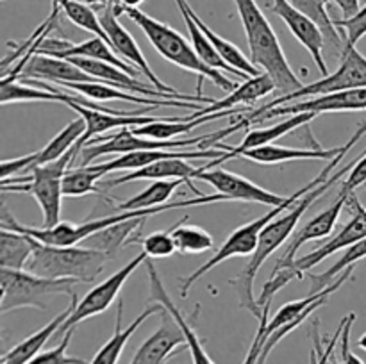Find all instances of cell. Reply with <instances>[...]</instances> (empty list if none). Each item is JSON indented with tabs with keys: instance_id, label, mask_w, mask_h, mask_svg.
I'll return each instance as SVG.
<instances>
[{
	"instance_id": "cell-1",
	"label": "cell",
	"mask_w": 366,
	"mask_h": 364,
	"mask_svg": "<svg viewBox=\"0 0 366 364\" xmlns=\"http://www.w3.org/2000/svg\"><path fill=\"white\" fill-rule=\"evenodd\" d=\"M357 163V159H354L352 163H349L347 166H343L342 170L332 173L331 177L327 178L325 182H322L320 186L313 188L311 191H307L306 195L300 196L292 207H290L288 213H281L275 220H272L267 227L263 228L261 232V238H259V245H257L256 252L250 256V261L247 263V266L243 268L242 273L238 275L236 278H232L231 284L236 288V293H238V300H239V307L243 309L250 310L254 316L259 320L261 313L263 310L259 309L257 305V298L254 295V282H256V275L257 271L261 270V266L264 264V261L279 248V246L285 245L292 234L295 232L297 225H299L300 218L306 214V211L310 209L311 203L317 202L322 195H324L327 189H331L336 182L342 178V175H347L350 170L354 168V164Z\"/></svg>"
},
{
	"instance_id": "cell-2",
	"label": "cell",
	"mask_w": 366,
	"mask_h": 364,
	"mask_svg": "<svg viewBox=\"0 0 366 364\" xmlns=\"http://www.w3.org/2000/svg\"><path fill=\"white\" fill-rule=\"evenodd\" d=\"M225 196L220 193L214 195H202L195 196V198H186L181 202H172L163 203V206L150 207V209H138V211H122L120 214H113V216H104V218H93V220L82 221V223H70V221H59L56 227H27L21 225L14 220L13 214L9 213L6 203L2 202L0 206V228H7V231L14 232H24V234L31 236V238L38 239V241L46 243V245H56V246H75L79 243L84 241L95 232L104 231V228L111 227V225L118 223L124 220H132V218H149L152 214L164 213V211H174L181 209V207H192V206H206V203L213 202H225Z\"/></svg>"
},
{
	"instance_id": "cell-3",
	"label": "cell",
	"mask_w": 366,
	"mask_h": 364,
	"mask_svg": "<svg viewBox=\"0 0 366 364\" xmlns=\"http://www.w3.org/2000/svg\"><path fill=\"white\" fill-rule=\"evenodd\" d=\"M234 6L245 31L252 63L270 75L275 88L282 91L281 96L302 88L304 84L290 66L277 34L256 0H234Z\"/></svg>"
},
{
	"instance_id": "cell-4",
	"label": "cell",
	"mask_w": 366,
	"mask_h": 364,
	"mask_svg": "<svg viewBox=\"0 0 366 364\" xmlns=\"http://www.w3.org/2000/svg\"><path fill=\"white\" fill-rule=\"evenodd\" d=\"M114 11H117L118 16L125 14V16L131 18L142 29L143 34L147 36L150 45L156 49L159 56H163L164 59L170 61L175 66L182 68V70L193 71V74L199 75V86L207 79V81H211L214 86L224 89V91H232V89L238 88V84L229 77H225L220 70L204 63L199 54L195 52L192 43L186 41L184 36L179 31H175V29H172L170 25L163 24V21L156 20L150 14L143 13L139 7L122 6L118 0H114Z\"/></svg>"
},
{
	"instance_id": "cell-5",
	"label": "cell",
	"mask_w": 366,
	"mask_h": 364,
	"mask_svg": "<svg viewBox=\"0 0 366 364\" xmlns=\"http://www.w3.org/2000/svg\"><path fill=\"white\" fill-rule=\"evenodd\" d=\"M31 239L32 257L25 270L39 277L75 278L81 284H92L111 261L106 253L86 246H56Z\"/></svg>"
},
{
	"instance_id": "cell-6",
	"label": "cell",
	"mask_w": 366,
	"mask_h": 364,
	"mask_svg": "<svg viewBox=\"0 0 366 364\" xmlns=\"http://www.w3.org/2000/svg\"><path fill=\"white\" fill-rule=\"evenodd\" d=\"M81 146L75 143L63 157L52 163L41 164L34 168L24 177H11L0 181L2 191L29 193L38 202L43 214V227H56L61 221V200H63V177L71 168V163L77 159Z\"/></svg>"
},
{
	"instance_id": "cell-7",
	"label": "cell",
	"mask_w": 366,
	"mask_h": 364,
	"mask_svg": "<svg viewBox=\"0 0 366 364\" xmlns=\"http://www.w3.org/2000/svg\"><path fill=\"white\" fill-rule=\"evenodd\" d=\"M2 282V296H0V313L7 314L11 310L25 309H49V300L57 295L75 296V285L81 284L75 278H49L39 277L27 270H0Z\"/></svg>"
},
{
	"instance_id": "cell-8",
	"label": "cell",
	"mask_w": 366,
	"mask_h": 364,
	"mask_svg": "<svg viewBox=\"0 0 366 364\" xmlns=\"http://www.w3.org/2000/svg\"><path fill=\"white\" fill-rule=\"evenodd\" d=\"M356 88H366V57L356 49V45L345 43L342 50V61H340V66L335 74L325 75V77L313 82V84L302 86V88L290 93V95L277 96L270 103H264V106H261L254 113H263V111L272 109V107L285 106V103L307 98V96L329 95V93Z\"/></svg>"
},
{
	"instance_id": "cell-9",
	"label": "cell",
	"mask_w": 366,
	"mask_h": 364,
	"mask_svg": "<svg viewBox=\"0 0 366 364\" xmlns=\"http://www.w3.org/2000/svg\"><path fill=\"white\" fill-rule=\"evenodd\" d=\"M99 16H100V21H102L104 29H106L107 36H109V41L111 45H113L114 52H117L122 59L127 61L129 64H132L136 70L142 71L143 77H145L154 88H157L163 93H168V95L175 96V98L179 100H186V102H200V103L214 102L213 98H207V96L199 95V93H197V95H184V93H181L179 89H175L174 86L164 84V82L154 74V70L150 68V64L147 63L145 56H143L142 49H139L138 41L132 38L131 32L120 24V20H118V14L117 11H114V0H109V2L102 7Z\"/></svg>"
},
{
	"instance_id": "cell-10",
	"label": "cell",
	"mask_w": 366,
	"mask_h": 364,
	"mask_svg": "<svg viewBox=\"0 0 366 364\" xmlns=\"http://www.w3.org/2000/svg\"><path fill=\"white\" fill-rule=\"evenodd\" d=\"M147 259H150L145 252L138 253L132 261H129L124 268L117 271V273L109 275L104 282L97 284L92 291L86 293V296L82 300H79L77 305H75L74 313L66 318V321L63 323V327L59 328L57 334H64L70 328L77 327L81 321L88 320V318L97 316V314H102L109 309L114 303L117 296L120 295L122 288H124L125 280L142 266L143 263H147Z\"/></svg>"
},
{
	"instance_id": "cell-11",
	"label": "cell",
	"mask_w": 366,
	"mask_h": 364,
	"mask_svg": "<svg viewBox=\"0 0 366 364\" xmlns=\"http://www.w3.org/2000/svg\"><path fill=\"white\" fill-rule=\"evenodd\" d=\"M342 111H366V88L345 89V91L329 93V95L313 96L310 100H295L290 106H277L263 113H252L245 118L247 125L254 121H263L267 118L285 116L297 113H342Z\"/></svg>"
},
{
	"instance_id": "cell-12",
	"label": "cell",
	"mask_w": 366,
	"mask_h": 364,
	"mask_svg": "<svg viewBox=\"0 0 366 364\" xmlns=\"http://www.w3.org/2000/svg\"><path fill=\"white\" fill-rule=\"evenodd\" d=\"M349 196L350 195H347V193L340 191L338 198H336L335 202L327 207V209L322 211V213L317 214L313 220L307 221V223L304 225L300 231H297L295 234H293L292 241L286 245L285 252L279 256L274 270L275 271H288V273H292L295 278H302L304 273H300V271L295 268L297 252H299V250L302 248L306 243L317 241V239L327 238V236L332 234L336 223H338V218H340V214H342L343 207H347V200H349Z\"/></svg>"
},
{
	"instance_id": "cell-13",
	"label": "cell",
	"mask_w": 366,
	"mask_h": 364,
	"mask_svg": "<svg viewBox=\"0 0 366 364\" xmlns=\"http://www.w3.org/2000/svg\"><path fill=\"white\" fill-rule=\"evenodd\" d=\"M193 178L207 182L217 189V193L224 195L229 202H249V203H261V206L277 207L288 200V196H281L277 193H272L261 186L254 184L249 178L242 177L232 171L222 170V168H209L204 170L202 166L197 170Z\"/></svg>"
},
{
	"instance_id": "cell-14",
	"label": "cell",
	"mask_w": 366,
	"mask_h": 364,
	"mask_svg": "<svg viewBox=\"0 0 366 364\" xmlns=\"http://www.w3.org/2000/svg\"><path fill=\"white\" fill-rule=\"evenodd\" d=\"M268 7H270L272 13L277 14L285 21L286 27L295 36L297 41L310 52V56L313 57L315 64L320 70V74L324 77L329 75L327 63H325L324 57L325 36L322 32V29L306 13L297 9L290 0H268Z\"/></svg>"
},
{
	"instance_id": "cell-15",
	"label": "cell",
	"mask_w": 366,
	"mask_h": 364,
	"mask_svg": "<svg viewBox=\"0 0 366 364\" xmlns=\"http://www.w3.org/2000/svg\"><path fill=\"white\" fill-rule=\"evenodd\" d=\"M347 207L352 211V218H350L349 223L343 225L342 231L335 238L329 239L325 245L318 246L315 252L306 253L302 257H297L295 268L300 273L320 264L322 261L331 257L332 253L340 252L343 248H349V246L356 245V243H360L361 239L366 238V209L363 207V203L360 202V198H357V193H350L349 200H347Z\"/></svg>"
},
{
	"instance_id": "cell-16",
	"label": "cell",
	"mask_w": 366,
	"mask_h": 364,
	"mask_svg": "<svg viewBox=\"0 0 366 364\" xmlns=\"http://www.w3.org/2000/svg\"><path fill=\"white\" fill-rule=\"evenodd\" d=\"M225 156V150L207 148V150H136L118 156L113 161H104V163L92 164L97 171L102 175H109L113 171H134L139 168H145L149 164L157 163L164 159H220Z\"/></svg>"
},
{
	"instance_id": "cell-17",
	"label": "cell",
	"mask_w": 366,
	"mask_h": 364,
	"mask_svg": "<svg viewBox=\"0 0 366 364\" xmlns=\"http://www.w3.org/2000/svg\"><path fill=\"white\" fill-rule=\"evenodd\" d=\"M181 346H186L184 332L174 316L164 309L161 313L159 328L142 343L129 364H167Z\"/></svg>"
},
{
	"instance_id": "cell-18",
	"label": "cell",
	"mask_w": 366,
	"mask_h": 364,
	"mask_svg": "<svg viewBox=\"0 0 366 364\" xmlns=\"http://www.w3.org/2000/svg\"><path fill=\"white\" fill-rule=\"evenodd\" d=\"M68 107L74 109L75 113L86 121V132L77 141V145L81 146V150L86 143L92 141L95 136H100L102 132L120 131V128H125V127H139V125L152 123V121L161 120V118H163V116H157V118L145 116V111L157 109L159 106H147L143 107L142 111H131V113H125V114H113V113H106V111L92 109V107H84L77 102H70L68 103Z\"/></svg>"
},
{
	"instance_id": "cell-19",
	"label": "cell",
	"mask_w": 366,
	"mask_h": 364,
	"mask_svg": "<svg viewBox=\"0 0 366 364\" xmlns=\"http://www.w3.org/2000/svg\"><path fill=\"white\" fill-rule=\"evenodd\" d=\"M61 86L68 91L79 93V95L92 98L95 102H109V100H122V102L139 103V106H164V107H181V109H202L200 103L186 102V100H168V98H150V96L136 95V93L125 91V89L114 88V86L102 84V82H63Z\"/></svg>"
},
{
	"instance_id": "cell-20",
	"label": "cell",
	"mask_w": 366,
	"mask_h": 364,
	"mask_svg": "<svg viewBox=\"0 0 366 364\" xmlns=\"http://www.w3.org/2000/svg\"><path fill=\"white\" fill-rule=\"evenodd\" d=\"M145 264H147V270H149L150 298H152L154 302L161 303V305H163L164 309L172 314V316H174V320L181 325L182 332H184V335H186V348L189 350V355H192V363L193 364H217L213 359H211L209 353L206 352L202 341H200V338L197 335L195 328L192 327V323H189L188 318H186L184 314H182V310L179 309L174 302H172V296L168 295L167 288H164L163 280H161L159 273H157V270H156V266H154L152 261L147 259Z\"/></svg>"
},
{
	"instance_id": "cell-21",
	"label": "cell",
	"mask_w": 366,
	"mask_h": 364,
	"mask_svg": "<svg viewBox=\"0 0 366 364\" xmlns=\"http://www.w3.org/2000/svg\"><path fill=\"white\" fill-rule=\"evenodd\" d=\"M45 81L52 84H63V82H99L95 77L86 74L84 70L71 63L70 59H59V57L45 56V54H34L25 64L24 71L16 81Z\"/></svg>"
},
{
	"instance_id": "cell-22",
	"label": "cell",
	"mask_w": 366,
	"mask_h": 364,
	"mask_svg": "<svg viewBox=\"0 0 366 364\" xmlns=\"http://www.w3.org/2000/svg\"><path fill=\"white\" fill-rule=\"evenodd\" d=\"M197 170L199 168L189 164L188 159H164L149 164L145 168H139V170L127 171L117 178H111V181L104 182L102 188H114V186L136 181H177L179 178V181L186 182V186L195 193V196H202V193L193 184V175L197 173Z\"/></svg>"
},
{
	"instance_id": "cell-23",
	"label": "cell",
	"mask_w": 366,
	"mask_h": 364,
	"mask_svg": "<svg viewBox=\"0 0 366 364\" xmlns=\"http://www.w3.org/2000/svg\"><path fill=\"white\" fill-rule=\"evenodd\" d=\"M317 116L315 113H297V114H290L288 118H285L282 121H279V123L272 125V127H267V128H254V131H249L247 132V136L243 138V141L239 143V145H234V146H225V156L220 157V159L217 161H211V163L204 164V170H209V168H214L217 164L224 163V161H229V159H234V157H239V153L245 152V150H250V148H256V146H264V145H270V143H274L275 139L282 138V136L290 134V132H293L295 128L299 127H304V125L310 123L313 118Z\"/></svg>"
},
{
	"instance_id": "cell-24",
	"label": "cell",
	"mask_w": 366,
	"mask_h": 364,
	"mask_svg": "<svg viewBox=\"0 0 366 364\" xmlns=\"http://www.w3.org/2000/svg\"><path fill=\"white\" fill-rule=\"evenodd\" d=\"M164 307L161 303L154 302L152 305L147 307L142 314L134 318V320L129 323V327L124 328V302H118V309H117V325H114V332L109 339L106 341V345L95 353L89 364H118L120 360L122 352H124L125 345H127L129 339L134 335V332L138 330L139 325L145 323L150 316L157 313H163Z\"/></svg>"
},
{
	"instance_id": "cell-25",
	"label": "cell",
	"mask_w": 366,
	"mask_h": 364,
	"mask_svg": "<svg viewBox=\"0 0 366 364\" xmlns=\"http://www.w3.org/2000/svg\"><path fill=\"white\" fill-rule=\"evenodd\" d=\"M343 146H335V148H295V146H282V145H264L256 146V148L245 150L239 153V157L254 161L257 164H279L290 163V161H332L336 156L343 152Z\"/></svg>"
},
{
	"instance_id": "cell-26",
	"label": "cell",
	"mask_w": 366,
	"mask_h": 364,
	"mask_svg": "<svg viewBox=\"0 0 366 364\" xmlns=\"http://www.w3.org/2000/svg\"><path fill=\"white\" fill-rule=\"evenodd\" d=\"M77 295L71 296V303L63 310V313L57 314L52 321L41 327L39 330H36L34 334H31L29 338H25L24 341H20L18 345H14L9 352H6L2 355V364H27L29 360L34 359L38 353H41L43 346L49 343V339L52 335H56L59 332V328L63 327V323L66 321V318L74 313L75 305H77Z\"/></svg>"
},
{
	"instance_id": "cell-27",
	"label": "cell",
	"mask_w": 366,
	"mask_h": 364,
	"mask_svg": "<svg viewBox=\"0 0 366 364\" xmlns=\"http://www.w3.org/2000/svg\"><path fill=\"white\" fill-rule=\"evenodd\" d=\"M275 82L272 81V77L268 74H261L257 77H250L245 79L243 84H239L238 88L232 89L225 98L222 100H214L213 103L209 106L202 107V109L195 111V114L192 116H186L189 118H200V116H206V114H213V113H220V111H229L231 107L239 106V103H252L261 100L263 96L270 95L272 91H275Z\"/></svg>"
},
{
	"instance_id": "cell-28",
	"label": "cell",
	"mask_w": 366,
	"mask_h": 364,
	"mask_svg": "<svg viewBox=\"0 0 366 364\" xmlns=\"http://www.w3.org/2000/svg\"><path fill=\"white\" fill-rule=\"evenodd\" d=\"M145 221L147 218H132V220L118 221V223L111 225V227L95 232L89 238H86L82 241V246L99 250V252L106 253L109 259H114L118 256V252H120L122 246L127 241L131 243L129 236L136 234V231H139L145 225Z\"/></svg>"
},
{
	"instance_id": "cell-29",
	"label": "cell",
	"mask_w": 366,
	"mask_h": 364,
	"mask_svg": "<svg viewBox=\"0 0 366 364\" xmlns=\"http://www.w3.org/2000/svg\"><path fill=\"white\" fill-rule=\"evenodd\" d=\"M175 4H177L179 13H181L182 20H184V24H186V29H188V32H189V38H192L193 49H195V52L199 54L200 59H202L204 63L209 64V66L217 68V70H220V71H229V74L236 75V77H239V79H250V77H247L245 74H242V71L234 70L231 64H227L224 59H222L220 56H218V52L214 50L213 43L209 41V38L204 34L202 29L197 25V21L193 20V16L189 14V2H188V0H175Z\"/></svg>"
},
{
	"instance_id": "cell-30",
	"label": "cell",
	"mask_w": 366,
	"mask_h": 364,
	"mask_svg": "<svg viewBox=\"0 0 366 364\" xmlns=\"http://www.w3.org/2000/svg\"><path fill=\"white\" fill-rule=\"evenodd\" d=\"M84 132H86V121L82 120L81 116L75 118V120L70 121V123H68L66 127H64L63 131L56 136V138L50 139V141L46 143L41 150H38V152H32L31 166L27 168V171H25L24 175H29L32 170H34V168L41 166V164L52 163V161L63 157L64 153H66L68 150H70L71 146H74L75 143L82 138V134H84ZM24 175H20V177H24Z\"/></svg>"
},
{
	"instance_id": "cell-31",
	"label": "cell",
	"mask_w": 366,
	"mask_h": 364,
	"mask_svg": "<svg viewBox=\"0 0 366 364\" xmlns=\"http://www.w3.org/2000/svg\"><path fill=\"white\" fill-rule=\"evenodd\" d=\"M189 14H192L193 20L197 21V25H199V27L202 29L204 34H206L207 38H209V41L213 43V46H214V50H217V52H218V56H220L222 59L225 61V63L231 64V66L234 68V70H238V71H242V74H245L247 77H257V75L263 74V71H261L259 68H257L256 64L252 63V59H247L245 54H243L242 50H239L238 46L234 45V43L227 41V39H224V38H222V36H218L214 31H211V29L207 27V25L204 24L202 20H200V16L195 13V11H193L192 6H189Z\"/></svg>"
},
{
	"instance_id": "cell-32",
	"label": "cell",
	"mask_w": 366,
	"mask_h": 364,
	"mask_svg": "<svg viewBox=\"0 0 366 364\" xmlns=\"http://www.w3.org/2000/svg\"><path fill=\"white\" fill-rule=\"evenodd\" d=\"M32 257V239L24 232L0 231V264L11 270H25Z\"/></svg>"
},
{
	"instance_id": "cell-33",
	"label": "cell",
	"mask_w": 366,
	"mask_h": 364,
	"mask_svg": "<svg viewBox=\"0 0 366 364\" xmlns=\"http://www.w3.org/2000/svg\"><path fill=\"white\" fill-rule=\"evenodd\" d=\"M186 220H188V216L182 218L177 225L170 228L177 252L184 253V256L186 253L195 256V253L209 252L214 245L213 236L199 225L186 223Z\"/></svg>"
},
{
	"instance_id": "cell-34",
	"label": "cell",
	"mask_w": 366,
	"mask_h": 364,
	"mask_svg": "<svg viewBox=\"0 0 366 364\" xmlns=\"http://www.w3.org/2000/svg\"><path fill=\"white\" fill-rule=\"evenodd\" d=\"M186 184L184 181H152V184L142 193L134 195L132 198L125 200V202L117 203L118 211H138V209H150V207H157L167 203V200L174 195L177 188Z\"/></svg>"
},
{
	"instance_id": "cell-35",
	"label": "cell",
	"mask_w": 366,
	"mask_h": 364,
	"mask_svg": "<svg viewBox=\"0 0 366 364\" xmlns=\"http://www.w3.org/2000/svg\"><path fill=\"white\" fill-rule=\"evenodd\" d=\"M54 7H59L64 13V16L71 21L74 25H77L79 29L86 32H92L97 38H102L104 41H109V36H107L106 29H104L102 21H100L99 13H95L92 6L84 2H79V0H61L59 4H54ZM113 46V45H111Z\"/></svg>"
},
{
	"instance_id": "cell-36",
	"label": "cell",
	"mask_w": 366,
	"mask_h": 364,
	"mask_svg": "<svg viewBox=\"0 0 366 364\" xmlns=\"http://www.w3.org/2000/svg\"><path fill=\"white\" fill-rule=\"evenodd\" d=\"M297 9H300L302 13H306L318 27L322 29L325 36V43L329 41V45L332 49L343 50L345 46L347 38H343L340 29L335 25V20L329 16L327 6L324 4V0H290Z\"/></svg>"
},
{
	"instance_id": "cell-37",
	"label": "cell",
	"mask_w": 366,
	"mask_h": 364,
	"mask_svg": "<svg viewBox=\"0 0 366 364\" xmlns=\"http://www.w3.org/2000/svg\"><path fill=\"white\" fill-rule=\"evenodd\" d=\"M104 175L97 171L92 164L88 166H77L70 168L63 177V195L70 196V198H79L84 195H100V188L97 182L102 178Z\"/></svg>"
},
{
	"instance_id": "cell-38",
	"label": "cell",
	"mask_w": 366,
	"mask_h": 364,
	"mask_svg": "<svg viewBox=\"0 0 366 364\" xmlns=\"http://www.w3.org/2000/svg\"><path fill=\"white\" fill-rule=\"evenodd\" d=\"M331 284H332V282H331ZM331 284H329L327 288H325V289H322V291L310 293V295L304 296V298H300V300H293V302L285 303V305H282L281 309H279L277 313H275L274 316H272L270 320H268L267 332H264V334H267V339H268V335L274 334L275 330H279V328L285 327V325L292 323V321L295 320V318L299 316L300 313H304V310H306L307 307L311 305V303L317 302V300L320 298V296H324L325 293L329 291V288H331Z\"/></svg>"
},
{
	"instance_id": "cell-39",
	"label": "cell",
	"mask_w": 366,
	"mask_h": 364,
	"mask_svg": "<svg viewBox=\"0 0 366 364\" xmlns=\"http://www.w3.org/2000/svg\"><path fill=\"white\" fill-rule=\"evenodd\" d=\"M75 328H70L63 334V339H61L59 345L52 350H46V352L38 353L34 359L29 360L27 364H89L88 360L81 359V357L68 355V345L71 341V335H74Z\"/></svg>"
},
{
	"instance_id": "cell-40",
	"label": "cell",
	"mask_w": 366,
	"mask_h": 364,
	"mask_svg": "<svg viewBox=\"0 0 366 364\" xmlns=\"http://www.w3.org/2000/svg\"><path fill=\"white\" fill-rule=\"evenodd\" d=\"M318 327H320V321L313 320V323H311V328H313V330H311V338H313V350H311L310 364H327L329 359L332 357V353H335V348L338 346L340 338H342L343 320L340 321L338 328H336L335 334L331 335V339H327V345H325V348L322 346L320 330H318Z\"/></svg>"
},
{
	"instance_id": "cell-41",
	"label": "cell",
	"mask_w": 366,
	"mask_h": 364,
	"mask_svg": "<svg viewBox=\"0 0 366 364\" xmlns=\"http://www.w3.org/2000/svg\"><path fill=\"white\" fill-rule=\"evenodd\" d=\"M136 241L142 243L143 252H145L150 259H164V257H170L177 252L174 238H172V231L154 232V234L147 236V238L136 239Z\"/></svg>"
},
{
	"instance_id": "cell-42",
	"label": "cell",
	"mask_w": 366,
	"mask_h": 364,
	"mask_svg": "<svg viewBox=\"0 0 366 364\" xmlns=\"http://www.w3.org/2000/svg\"><path fill=\"white\" fill-rule=\"evenodd\" d=\"M335 25L340 29L342 34H345L347 43L357 45V41H361L366 36V4L361 7V11L356 16L335 20Z\"/></svg>"
},
{
	"instance_id": "cell-43",
	"label": "cell",
	"mask_w": 366,
	"mask_h": 364,
	"mask_svg": "<svg viewBox=\"0 0 366 364\" xmlns=\"http://www.w3.org/2000/svg\"><path fill=\"white\" fill-rule=\"evenodd\" d=\"M356 321V313H349L343 318V330L342 338H340L338 346H340V364H365V360L361 357H357L356 353L350 350V330H352V325Z\"/></svg>"
},
{
	"instance_id": "cell-44",
	"label": "cell",
	"mask_w": 366,
	"mask_h": 364,
	"mask_svg": "<svg viewBox=\"0 0 366 364\" xmlns=\"http://www.w3.org/2000/svg\"><path fill=\"white\" fill-rule=\"evenodd\" d=\"M268 320H270V305H264L263 313H261L259 320H257L259 321V323H257V332L256 335H254V341L252 345H250L249 353H247V357L243 359V364H257V360H259L264 341H267V334H264V332H267Z\"/></svg>"
},
{
	"instance_id": "cell-45",
	"label": "cell",
	"mask_w": 366,
	"mask_h": 364,
	"mask_svg": "<svg viewBox=\"0 0 366 364\" xmlns=\"http://www.w3.org/2000/svg\"><path fill=\"white\" fill-rule=\"evenodd\" d=\"M363 186H366V152L361 153L357 163L349 171V177L342 184V191L350 195V193H356V189L363 188Z\"/></svg>"
},
{
	"instance_id": "cell-46",
	"label": "cell",
	"mask_w": 366,
	"mask_h": 364,
	"mask_svg": "<svg viewBox=\"0 0 366 364\" xmlns=\"http://www.w3.org/2000/svg\"><path fill=\"white\" fill-rule=\"evenodd\" d=\"M331 2L340 7V11L343 13V18H352L361 11L360 0H331Z\"/></svg>"
},
{
	"instance_id": "cell-47",
	"label": "cell",
	"mask_w": 366,
	"mask_h": 364,
	"mask_svg": "<svg viewBox=\"0 0 366 364\" xmlns=\"http://www.w3.org/2000/svg\"><path fill=\"white\" fill-rule=\"evenodd\" d=\"M118 2L125 7H139L145 0H118Z\"/></svg>"
},
{
	"instance_id": "cell-48",
	"label": "cell",
	"mask_w": 366,
	"mask_h": 364,
	"mask_svg": "<svg viewBox=\"0 0 366 364\" xmlns=\"http://www.w3.org/2000/svg\"><path fill=\"white\" fill-rule=\"evenodd\" d=\"M79 2H84V4H88V6H100V7H104L106 6L107 2H109V0H79Z\"/></svg>"
},
{
	"instance_id": "cell-49",
	"label": "cell",
	"mask_w": 366,
	"mask_h": 364,
	"mask_svg": "<svg viewBox=\"0 0 366 364\" xmlns=\"http://www.w3.org/2000/svg\"><path fill=\"white\" fill-rule=\"evenodd\" d=\"M357 346H360L361 350H365V352H366V332L360 338V341H357Z\"/></svg>"
},
{
	"instance_id": "cell-50",
	"label": "cell",
	"mask_w": 366,
	"mask_h": 364,
	"mask_svg": "<svg viewBox=\"0 0 366 364\" xmlns=\"http://www.w3.org/2000/svg\"><path fill=\"white\" fill-rule=\"evenodd\" d=\"M327 364H340V363H338V359H336L335 353H332V357H331V359H329V363H327Z\"/></svg>"
},
{
	"instance_id": "cell-51",
	"label": "cell",
	"mask_w": 366,
	"mask_h": 364,
	"mask_svg": "<svg viewBox=\"0 0 366 364\" xmlns=\"http://www.w3.org/2000/svg\"><path fill=\"white\" fill-rule=\"evenodd\" d=\"M61 2V0H52V4H59Z\"/></svg>"
},
{
	"instance_id": "cell-52",
	"label": "cell",
	"mask_w": 366,
	"mask_h": 364,
	"mask_svg": "<svg viewBox=\"0 0 366 364\" xmlns=\"http://www.w3.org/2000/svg\"><path fill=\"white\" fill-rule=\"evenodd\" d=\"M329 2H331V0H324V4H325V6H327V4H329Z\"/></svg>"
},
{
	"instance_id": "cell-53",
	"label": "cell",
	"mask_w": 366,
	"mask_h": 364,
	"mask_svg": "<svg viewBox=\"0 0 366 364\" xmlns=\"http://www.w3.org/2000/svg\"><path fill=\"white\" fill-rule=\"evenodd\" d=\"M365 2H366V0H365Z\"/></svg>"
}]
</instances>
